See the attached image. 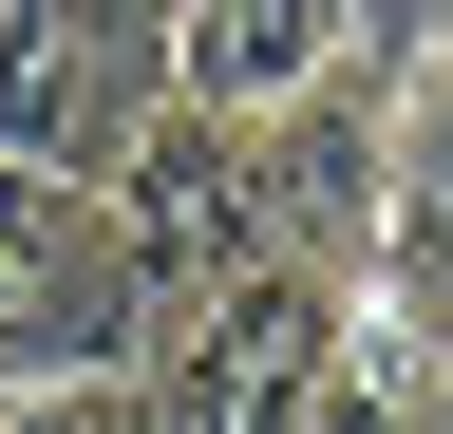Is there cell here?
Returning a JSON list of instances; mask_svg holds the SVG:
<instances>
[{
    "instance_id": "1",
    "label": "cell",
    "mask_w": 453,
    "mask_h": 434,
    "mask_svg": "<svg viewBox=\"0 0 453 434\" xmlns=\"http://www.w3.org/2000/svg\"><path fill=\"white\" fill-rule=\"evenodd\" d=\"M95 208H113V264H133V321L170 340V321H208V302L265 264V133L170 95V114L133 133V171H113Z\"/></svg>"
},
{
    "instance_id": "2",
    "label": "cell",
    "mask_w": 453,
    "mask_h": 434,
    "mask_svg": "<svg viewBox=\"0 0 453 434\" xmlns=\"http://www.w3.org/2000/svg\"><path fill=\"white\" fill-rule=\"evenodd\" d=\"M151 114H170L151 0H0V171H76V189H113Z\"/></svg>"
},
{
    "instance_id": "3",
    "label": "cell",
    "mask_w": 453,
    "mask_h": 434,
    "mask_svg": "<svg viewBox=\"0 0 453 434\" xmlns=\"http://www.w3.org/2000/svg\"><path fill=\"white\" fill-rule=\"evenodd\" d=\"M57 377H151V321L76 171H0V397H57Z\"/></svg>"
},
{
    "instance_id": "4",
    "label": "cell",
    "mask_w": 453,
    "mask_h": 434,
    "mask_svg": "<svg viewBox=\"0 0 453 434\" xmlns=\"http://www.w3.org/2000/svg\"><path fill=\"white\" fill-rule=\"evenodd\" d=\"M340 321H359V284H321V264L265 246L208 321L151 340V434H303L321 377H340Z\"/></svg>"
},
{
    "instance_id": "5",
    "label": "cell",
    "mask_w": 453,
    "mask_h": 434,
    "mask_svg": "<svg viewBox=\"0 0 453 434\" xmlns=\"http://www.w3.org/2000/svg\"><path fill=\"white\" fill-rule=\"evenodd\" d=\"M378 227H396V95L340 76L303 114H265V246L321 284H378Z\"/></svg>"
},
{
    "instance_id": "6",
    "label": "cell",
    "mask_w": 453,
    "mask_h": 434,
    "mask_svg": "<svg viewBox=\"0 0 453 434\" xmlns=\"http://www.w3.org/2000/svg\"><path fill=\"white\" fill-rule=\"evenodd\" d=\"M151 38H170V95L246 133L359 76V0H151Z\"/></svg>"
},
{
    "instance_id": "7",
    "label": "cell",
    "mask_w": 453,
    "mask_h": 434,
    "mask_svg": "<svg viewBox=\"0 0 453 434\" xmlns=\"http://www.w3.org/2000/svg\"><path fill=\"white\" fill-rule=\"evenodd\" d=\"M434 415H453V340H434V321H396V302L359 284L340 377H321V415H303V434H434Z\"/></svg>"
},
{
    "instance_id": "8",
    "label": "cell",
    "mask_w": 453,
    "mask_h": 434,
    "mask_svg": "<svg viewBox=\"0 0 453 434\" xmlns=\"http://www.w3.org/2000/svg\"><path fill=\"white\" fill-rule=\"evenodd\" d=\"M19 434H151V377H57V397H19Z\"/></svg>"
},
{
    "instance_id": "9",
    "label": "cell",
    "mask_w": 453,
    "mask_h": 434,
    "mask_svg": "<svg viewBox=\"0 0 453 434\" xmlns=\"http://www.w3.org/2000/svg\"><path fill=\"white\" fill-rule=\"evenodd\" d=\"M434 38H453V0H359V76H378V95H396V76H416V57H434Z\"/></svg>"
},
{
    "instance_id": "10",
    "label": "cell",
    "mask_w": 453,
    "mask_h": 434,
    "mask_svg": "<svg viewBox=\"0 0 453 434\" xmlns=\"http://www.w3.org/2000/svg\"><path fill=\"white\" fill-rule=\"evenodd\" d=\"M434 434H453V415H434Z\"/></svg>"
}]
</instances>
